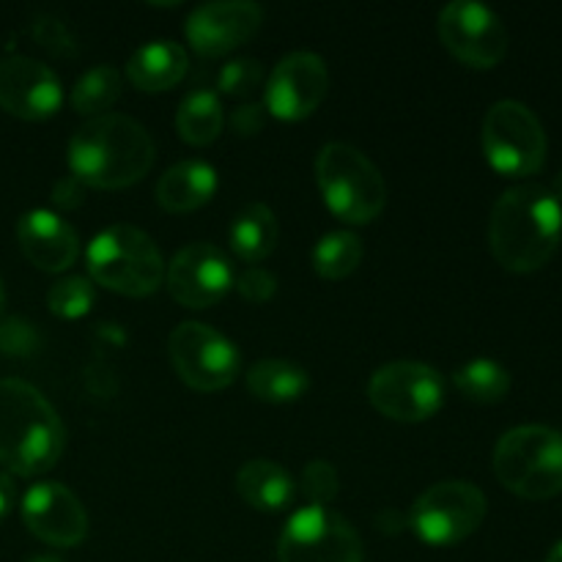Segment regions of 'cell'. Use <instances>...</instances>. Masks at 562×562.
<instances>
[{"label": "cell", "instance_id": "obj_14", "mask_svg": "<svg viewBox=\"0 0 562 562\" xmlns=\"http://www.w3.org/2000/svg\"><path fill=\"white\" fill-rule=\"evenodd\" d=\"M329 88V71L322 55L291 53L274 66L263 88V108L280 121H302L318 110Z\"/></svg>", "mask_w": 562, "mask_h": 562}, {"label": "cell", "instance_id": "obj_10", "mask_svg": "<svg viewBox=\"0 0 562 562\" xmlns=\"http://www.w3.org/2000/svg\"><path fill=\"white\" fill-rule=\"evenodd\" d=\"M368 401L390 420L423 423L442 409L445 382L426 362H390L368 382Z\"/></svg>", "mask_w": 562, "mask_h": 562}, {"label": "cell", "instance_id": "obj_12", "mask_svg": "<svg viewBox=\"0 0 562 562\" xmlns=\"http://www.w3.org/2000/svg\"><path fill=\"white\" fill-rule=\"evenodd\" d=\"M437 33L448 53L472 69H494L508 55L505 22L483 3H448L439 11Z\"/></svg>", "mask_w": 562, "mask_h": 562}, {"label": "cell", "instance_id": "obj_16", "mask_svg": "<svg viewBox=\"0 0 562 562\" xmlns=\"http://www.w3.org/2000/svg\"><path fill=\"white\" fill-rule=\"evenodd\" d=\"M22 521L38 541L71 549L86 541L88 514L64 483H36L22 499Z\"/></svg>", "mask_w": 562, "mask_h": 562}, {"label": "cell", "instance_id": "obj_21", "mask_svg": "<svg viewBox=\"0 0 562 562\" xmlns=\"http://www.w3.org/2000/svg\"><path fill=\"white\" fill-rule=\"evenodd\" d=\"M236 492L256 510H283L294 499V481L280 464L269 459H250L236 472Z\"/></svg>", "mask_w": 562, "mask_h": 562}, {"label": "cell", "instance_id": "obj_24", "mask_svg": "<svg viewBox=\"0 0 562 562\" xmlns=\"http://www.w3.org/2000/svg\"><path fill=\"white\" fill-rule=\"evenodd\" d=\"M225 124L223 104L214 91H192L176 110V130L190 146H209L220 137Z\"/></svg>", "mask_w": 562, "mask_h": 562}, {"label": "cell", "instance_id": "obj_17", "mask_svg": "<svg viewBox=\"0 0 562 562\" xmlns=\"http://www.w3.org/2000/svg\"><path fill=\"white\" fill-rule=\"evenodd\" d=\"M64 88L55 71L27 55L0 60V108L22 121H44L58 113Z\"/></svg>", "mask_w": 562, "mask_h": 562}, {"label": "cell", "instance_id": "obj_4", "mask_svg": "<svg viewBox=\"0 0 562 562\" xmlns=\"http://www.w3.org/2000/svg\"><path fill=\"white\" fill-rule=\"evenodd\" d=\"M88 274L121 296H151L165 283V261L146 231L135 225H110L97 234L86 252Z\"/></svg>", "mask_w": 562, "mask_h": 562}, {"label": "cell", "instance_id": "obj_33", "mask_svg": "<svg viewBox=\"0 0 562 562\" xmlns=\"http://www.w3.org/2000/svg\"><path fill=\"white\" fill-rule=\"evenodd\" d=\"M33 36H36V42L42 44V47L53 49L55 55L71 53V38L58 20H38L36 27H33Z\"/></svg>", "mask_w": 562, "mask_h": 562}, {"label": "cell", "instance_id": "obj_13", "mask_svg": "<svg viewBox=\"0 0 562 562\" xmlns=\"http://www.w3.org/2000/svg\"><path fill=\"white\" fill-rule=\"evenodd\" d=\"M234 285V269L225 252L209 241L181 247L165 267V289L190 311H206L217 305Z\"/></svg>", "mask_w": 562, "mask_h": 562}, {"label": "cell", "instance_id": "obj_9", "mask_svg": "<svg viewBox=\"0 0 562 562\" xmlns=\"http://www.w3.org/2000/svg\"><path fill=\"white\" fill-rule=\"evenodd\" d=\"M170 366L181 382L198 393H217L239 376V349L220 329L201 322H184L168 338Z\"/></svg>", "mask_w": 562, "mask_h": 562}, {"label": "cell", "instance_id": "obj_31", "mask_svg": "<svg viewBox=\"0 0 562 562\" xmlns=\"http://www.w3.org/2000/svg\"><path fill=\"white\" fill-rule=\"evenodd\" d=\"M234 285L245 300L267 302L272 300L274 291H278V278H274L272 272H267L263 267H247L245 272L236 274Z\"/></svg>", "mask_w": 562, "mask_h": 562}, {"label": "cell", "instance_id": "obj_5", "mask_svg": "<svg viewBox=\"0 0 562 562\" xmlns=\"http://www.w3.org/2000/svg\"><path fill=\"white\" fill-rule=\"evenodd\" d=\"M324 203L349 225H368L387 206V184L371 157L349 143H327L316 159Z\"/></svg>", "mask_w": 562, "mask_h": 562}, {"label": "cell", "instance_id": "obj_27", "mask_svg": "<svg viewBox=\"0 0 562 562\" xmlns=\"http://www.w3.org/2000/svg\"><path fill=\"white\" fill-rule=\"evenodd\" d=\"M456 390L472 404L492 406L505 401L510 390V373L494 360H472L461 366L453 376Z\"/></svg>", "mask_w": 562, "mask_h": 562}, {"label": "cell", "instance_id": "obj_36", "mask_svg": "<svg viewBox=\"0 0 562 562\" xmlns=\"http://www.w3.org/2000/svg\"><path fill=\"white\" fill-rule=\"evenodd\" d=\"M16 503V486H14V477L9 472H0V521L11 514Z\"/></svg>", "mask_w": 562, "mask_h": 562}, {"label": "cell", "instance_id": "obj_38", "mask_svg": "<svg viewBox=\"0 0 562 562\" xmlns=\"http://www.w3.org/2000/svg\"><path fill=\"white\" fill-rule=\"evenodd\" d=\"M552 195L558 198V201L562 203V170L558 173V179H554V190H552Z\"/></svg>", "mask_w": 562, "mask_h": 562}, {"label": "cell", "instance_id": "obj_19", "mask_svg": "<svg viewBox=\"0 0 562 562\" xmlns=\"http://www.w3.org/2000/svg\"><path fill=\"white\" fill-rule=\"evenodd\" d=\"M217 192V170L203 159H184L162 173L157 203L170 214H187L206 206Z\"/></svg>", "mask_w": 562, "mask_h": 562}, {"label": "cell", "instance_id": "obj_20", "mask_svg": "<svg viewBox=\"0 0 562 562\" xmlns=\"http://www.w3.org/2000/svg\"><path fill=\"white\" fill-rule=\"evenodd\" d=\"M187 69H190V58L181 44L151 42L135 49V55L126 60V80L137 91H170L184 80Z\"/></svg>", "mask_w": 562, "mask_h": 562}, {"label": "cell", "instance_id": "obj_7", "mask_svg": "<svg viewBox=\"0 0 562 562\" xmlns=\"http://www.w3.org/2000/svg\"><path fill=\"white\" fill-rule=\"evenodd\" d=\"M481 143L488 165L510 179L538 173L547 162V130L541 119L516 99H503L486 110Z\"/></svg>", "mask_w": 562, "mask_h": 562}, {"label": "cell", "instance_id": "obj_11", "mask_svg": "<svg viewBox=\"0 0 562 562\" xmlns=\"http://www.w3.org/2000/svg\"><path fill=\"white\" fill-rule=\"evenodd\" d=\"M278 562H366L351 521L329 508L296 510L278 541Z\"/></svg>", "mask_w": 562, "mask_h": 562}, {"label": "cell", "instance_id": "obj_18", "mask_svg": "<svg viewBox=\"0 0 562 562\" xmlns=\"http://www.w3.org/2000/svg\"><path fill=\"white\" fill-rule=\"evenodd\" d=\"M16 241L27 261L42 272H64L80 256L75 228L47 209H33L16 223Z\"/></svg>", "mask_w": 562, "mask_h": 562}, {"label": "cell", "instance_id": "obj_29", "mask_svg": "<svg viewBox=\"0 0 562 562\" xmlns=\"http://www.w3.org/2000/svg\"><path fill=\"white\" fill-rule=\"evenodd\" d=\"M263 80H267V75H263L261 60L236 58L225 64L223 71H220V91L236 99H247L256 91H261Z\"/></svg>", "mask_w": 562, "mask_h": 562}, {"label": "cell", "instance_id": "obj_32", "mask_svg": "<svg viewBox=\"0 0 562 562\" xmlns=\"http://www.w3.org/2000/svg\"><path fill=\"white\" fill-rule=\"evenodd\" d=\"M231 130L241 137H252L267 124V108L263 104H241L231 113Z\"/></svg>", "mask_w": 562, "mask_h": 562}, {"label": "cell", "instance_id": "obj_25", "mask_svg": "<svg viewBox=\"0 0 562 562\" xmlns=\"http://www.w3.org/2000/svg\"><path fill=\"white\" fill-rule=\"evenodd\" d=\"M121 91H124L121 71L110 64H99L75 82L71 108H75V113L88 115V119H99V115H108V110L119 102Z\"/></svg>", "mask_w": 562, "mask_h": 562}, {"label": "cell", "instance_id": "obj_1", "mask_svg": "<svg viewBox=\"0 0 562 562\" xmlns=\"http://www.w3.org/2000/svg\"><path fill=\"white\" fill-rule=\"evenodd\" d=\"M562 241V203L541 184H516L497 198L488 247L503 269L530 274L547 267Z\"/></svg>", "mask_w": 562, "mask_h": 562}, {"label": "cell", "instance_id": "obj_40", "mask_svg": "<svg viewBox=\"0 0 562 562\" xmlns=\"http://www.w3.org/2000/svg\"><path fill=\"white\" fill-rule=\"evenodd\" d=\"M31 562H60V560H55V558H33Z\"/></svg>", "mask_w": 562, "mask_h": 562}, {"label": "cell", "instance_id": "obj_26", "mask_svg": "<svg viewBox=\"0 0 562 562\" xmlns=\"http://www.w3.org/2000/svg\"><path fill=\"white\" fill-rule=\"evenodd\" d=\"M362 256H366V245L360 236L351 231H333L318 239L313 250V269L324 280H344L360 267Z\"/></svg>", "mask_w": 562, "mask_h": 562}, {"label": "cell", "instance_id": "obj_2", "mask_svg": "<svg viewBox=\"0 0 562 562\" xmlns=\"http://www.w3.org/2000/svg\"><path fill=\"white\" fill-rule=\"evenodd\" d=\"M154 165V140L143 124L121 113L88 119L69 143V168L93 190L137 184Z\"/></svg>", "mask_w": 562, "mask_h": 562}, {"label": "cell", "instance_id": "obj_37", "mask_svg": "<svg viewBox=\"0 0 562 562\" xmlns=\"http://www.w3.org/2000/svg\"><path fill=\"white\" fill-rule=\"evenodd\" d=\"M543 562H562V541L554 543L552 552L547 554V560H543Z\"/></svg>", "mask_w": 562, "mask_h": 562}, {"label": "cell", "instance_id": "obj_34", "mask_svg": "<svg viewBox=\"0 0 562 562\" xmlns=\"http://www.w3.org/2000/svg\"><path fill=\"white\" fill-rule=\"evenodd\" d=\"M27 349H31V327H22L20 322L0 324V351L25 355Z\"/></svg>", "mask_w": 562, "mask_h": 562}, {"label": "cell", "instance_id": "obj_39", "mask_svg": "<svg viewBox=\"0 0 562 562\" xmlns=\"http://www.w3.org/2000/svg\"><path fill=\"white\" fill-rule=\"evenodd\" d=\"M3 307H5V291H3V280H0V316H3Z\"/></svg>", "mask_w": 562, "mask_h": 562}, {"label": "cell", "instance_id": "obj_35", "mask_svg": "<svg viewBox=\"0 0 562 562\" xmlns=\"http://www.w3.org/2000/svg\"><path fill=\"white\" fill-rule=\"evenodd\" d=\"M53 198H55V203H58V206H64V209L80 206V203H82V184L75 179V176H69V179H64V181H58V184H55Z\"/></svg>", "mask_w": 562, "mask_h": 562}, {"label": "cell", "instance_id": "obj_6", "mask_svg": "<svg viewBox=\"0 0 562 562\" xmlns=\"http://www.w3.org/2000/svg\"><path fill=\"white\" fill-rule=\"evenodd\" d=\"M494 475L521 499H552L562 492V434L549 426H519L499 437Z\"/></svg>", "mask_w": 562, "mask_h": 562}, {"label": "cell", "instance_id": "obj_30", "mask_svg": "<svg viewBox=\"0 0 562 562\" xmlns=\"http://www.w3.org/2000/svg\"><path fill=\"white\" fill-rule=\"evenodd\" d=\"M340 492L338 472L329 461L316 459L302 470V494H305L307 505H316V508H327Z\"/></svg>", "mask_w": 562, "mask_h": 562}, {"label": "cell", "instance_id": "obj_28", "mask_svg": "<svg viewBox=\"0 0 562 562\" xmlns=\"http://www.w3.org/2000/svg\"><path fill=\"white\" fill-rule=\"evenodd\" d=\"M93 300H97V291H93L91 280L64 278L49 289L47 307L53 311V316L75 322V318H82L91 311Z\"/></svg>", "mask_w": 562, "mask_h": 562}, {"label": "cell", "instance_id": "obj_8", "mask_svg": "<svg viewBox=\"0 0 562 562\" xmlns=\"http://www.w3.org/2000/svg\"><path fill=\"white\" fill-rule=\"evenodd\" d=\"M486 494L470 481H442L417 497L409 525L428 547H456L486 519Z\"/></svg>", "mask_w": 562, "mask_h": 562}, {"label": "cell", "instance_id": "obj_23", "mask_svg": "<svg viewBox=\"0 0 562 562\" xmlns=\"http://www.w3.org/2000/svg\"><path fill=\"white\" fill-rule=\"evenodd\" d=\"M247 387L258 401L267 404H291L300 401L311 387L305 368L289 360H261L247 371Z\"/></svg>", "mask_w": 562, "mask_h": 562}, {"label": "cell", "instance_id": "obj_15", "mask_svg": "<svg viewBox=\"0 0 562 562\" xmlns=\"http://www.w3.org/2000/svg\"><path fill=\"white\" fill-rule=\"evenodd\" d=\"M263 22V9L250 0L203 3L187 16V42L201 58H220L250 42Z\"/></svg>", "mask_w": 562, "mask_h": 562}, {"label": "cell", "instance_id": "obj_3", "mask_svg": "<svg viewBox=\"0 0 562 562\" xmlns=\"http://www.w3.org/2000/svg\"><path fill=\"white\" fill-rule=\"evenodd\" d=\"M64 442L53 404L22 379H0V464L11 475H44L60 461Z\"/></svg>", "mask_w": 562, "mask_h": 562}, {"label": "cell", "instance_id": "obj_22", "mask_svg": "<svg viewBox=\"0 0 562 562\" xmlns=\"http://www.w3.org/2000/svg\"><path fill=\"white\" fill-rule=\"evenodd\" d=\"M280 225L267 203H250L231 225V247L245 263H261L278 247Z\"/></svg>", "mask_w": 562, "mask_h": 562}]
</instances>
